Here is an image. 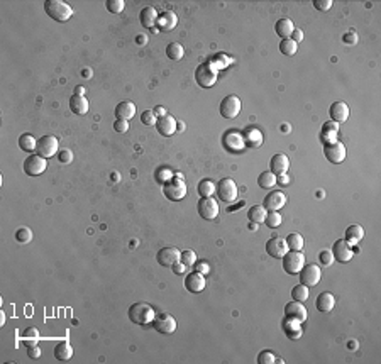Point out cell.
<instances>
[{
    "instance_id": "d6a6232c",
    "label": "cell",
    "mask_w": 381,
    "mask_h": 364,
    "mask_svg": "<svg viewBox=\"0 0 381 364\" xmlns=\"http://www.w3.org/2000/svg\"><path fill=\"white\" fill-rule=\"evenodd\" d=\"M337 132H339V124L334 122V120H329V122H325L322 125V139L324 141H327L325 144L329 142H334L337 141Z\"/></svg>"
},
{
    "instance_id": "ffe728a7",
    "label": "cell",
    "mask_w": 381,
    "mask_h": 364,
    "mask_svg": "<svg viewBox=\"0 0 381 364\" xmlns=\"http://www.w3.org/2000/svg\"><path fill=\"white\" fill-rule=\"evenodd\" d=\"M288 168H290V160H288L286 155H283V153H278L271 158V161H269V170H271V173L275 176H281V175H286Z\"/></svg>"
},
{
    "instance_id": "8fae6325",
    "label": "cell",
    "mask_w": 381,
    "mask_h": 364,
    "mask_svg": "<svg viewBox=\"0 0 381 364\" xmlns=\"http://www.w3.org/2000/svg\"><path fill=\"white\" fill-rule=\"evenodd\" d=\"M151 325H153V329L160 334H173L176 327H178V324H176V320L173 319V315H170V314L156 315Z\"/></svg>"
},
{
    "instance_id": "4316f807",
    "label": "cell",
    "mask_w": 381,
    "mask_h": 364,
    "mask_svg": "<svg viewBox=\"0 0 381 364\" xmlns=\"http://www.w3.org/2000/svg\"><path fill=\"white\" fill-rule=\"evenodd\" d=\"M156 24L160 26V29H163V31H171V29H175L176 24H178V17H176L175 12L165 11L160 17H158Z\"/></svg>"
},
{
    "instance_id": "816d5d0a",
    "label": "cell",
    "mask_w": 381,
    "mask_h": 364,
    "mask_svg": "<svg viewBox=\"0 0 381 364\" xmlns=\"http://www.w3.org/2000/svg\"><path fill=\"white\" fill-rule=\"evenodd\" d=\"M314 7L317 9V11L327 12L329 9L332 7V2L331 0H314Z\"/></svg>"
},
{
    "instance_id": "680465c9",
    "label": "cell",
    "mask_w": 381,
    "mask_h": 364,
    "mask_svg": "<svg viewBox=\"0 0 381 364\" xmlns=\"http://www.w3.org/2000/svg\"><path fill=\"white\" fill-rule=\"evenodd\" d=\"M290 37H291V39L295 41L296 44H298L300 41L303 39V31H301V29H295L293 32H291V36H290Z\"/></svg>"
},
{
    "instance_id": "b9f144b4",
    "label": "cell",
    "mask_w": 381,
    "mask_h": 364,
    "mask_svg": "<svg viewBox=\"0 0 381 364\" xmlns=\"http://www.w3.org/2000/svg\"><path fill=\"white\" fill-rule=\"evenodd\" d=\"M296 49H298V44L295 43L291 37H288V39H281L280 43V51L285 56H293L296 53Z\"/></svg>"
},
{
    "instance_id": "681fc988",
    "label": "cell",
    "mask_w": 381,
    "mask_h": 364,
    "mask_svg": "<svg viewBox=\"0 0 381 364\" xmlns=\"http://www.w3.org/2000/svg\"><path fill=\"white\" fill-rule=\"evenodd\" d=\"M319 259H320V264H324V266H331L332 263H334V254H332V251H320V254H319Z\"/></svg>"
},
{
    "instance_id": "e575fe53",
    "label": "cell",
    "mask_w": 381,
    "mask_h": 364,
    "mask_svg": "<svg viewBox=\"0 0 381 364\" xmlns=\"http://www.w3.org/2000/svg\"><path fill=\"white\" fill-rule=\"evenodd\" d=\"M266 208L263 207V205H253L249 210H248V219L253 224H263L264 219H266Z\"/></svg>"
},
{
    "instance_id": "cb8c5ba5",
    "label": "cell",
    "mask_w": 381,
    "mask_h": 364,
    "mask_svg": "<svg viewBox=\"0 0 381 364\" xmlns=\"http://www.w3.org/2000/svg\"><path fill=\"white\" fill-rule=\"evenodd\" d=\"M334 305H336V298H334L332 293H329V292H322L317 297V300H315V307H317V310L322 312V314L331 312L334 309Z\"/></svg>"
},
{
    "instance_id": "ee69618b",
    "label": "cell",
    "mask_w": 381,
    "mask_h": 364,
    "mask_svg": "<svg viewBox=\"0 0 381 364\" xmlns=\"http://www.w3.org/2000/svg\"><path fill=\"white\" fill-rule=\"evenodd\" d=\"M32 239V231L29 227H21L16 231V241L21 242V244H26V242H31Z\"/></svg>"
},
{
    "instance_id": "836d02e7",
    "label": "cell",
    "mask_w": 381,
    "mask_h": 364,
    "mask_svg": "<svg viewBox=\"0 0 381 364\" xmlns=\"http://www.w3.org/2000/svg\"><path fill=\"white\" fill-rule=\"evenodd\" d=\"M224 142H225V146L231 149V151H241V149L246 146L243 136L238 134V132H229L225 136Z\"/></svg>"
},
{
    "instance_id": "5bb4252c",
    "label": "cell",
    "mask_w": 381,
    "mask_h": 364,
    "mask_svg": "<svg viewBox=\"0 0 381 364\" xmlns=\"http://www.w3.org/2000/svg\"><path fill=\"white\" fill-rule=\"evenodd\" d=\"M300 274V283L305 284V286H315V284H319L320 281V276H322V273H320V268L317 264H305L303 268H301Z\"/></svg>"
},
{
    "instance_id": "74e56055",
    "label": "cell",
    "mask_w": 381,
    "mask_h": 364,
    "mask_svg": "<svg viewBox=\"0 0 381 364\" xmlns=\"http://www.w3.org/2000/svg\"><path fill=\"white\" fill-rule=\"evenodd\" d=\"M215 188H217V185L213 183L212 180H202L197 186L200 197H212V195L215 193Z\"/></svg>"
},
{
    "instance_id": "ba28073f",
    "label": "cell",
    "mask_w": 381,
    "mask_h": 364,
    "mask_svg": "<svg viewBox=\"0 0 381 364\" xmlns=\"http://www.w3.org/2000/svg\"><path fill=\"white\" fill-rule=\"evenodd\" d=\"M48 168V163H46V158L39 155H29L24 161V173L29 176H39L43 175Z\"/></svg>"
},
{
    "instance_id": "9c48e42d",
    "label": "cell",
    "mask_w": 381,
    "mask_h": 364,
    "mask_svg": "<svg viewBox=\"0 0 381 364\" xmlns=\"http://www.w3.org/2000/svg\"><path fill=\"white\" fill-rule=\"evenodd\" d=\"M241 100H239V97H236V95H227L224 100L220 102V105H219V112H220V115L224 119H234V117H238L239 115V112H241Z\"/></svg>"
},
{
    "instance_id": "d4e9b609",
    "label": "cell",
    "mask_w": 381,
    "mask_h": 364,
    "mask_svg": "<svg viewBox=\"0 0 381 364\" xmlns=\"http://www.w3.org/2000/svg\"><path fill=\"white\" fill-rule=\"evenodd\" d=\"M283 330H285L286 337H290L291 340H296L301 337V334H303V330H301V325L298 320H293V319H286L283 320Z\"/></svg>"
},
{
    "instance_id": "44dd1931",
    "label": "cell",
    "mask_w": 381,
    "mask_h": 364,
    "mask_svg": "<svg viewBox=\"0 0 381 364\" xmlns=\"http://www.w3.org/2000/svg\"><path fill=\"white\" fill-rule=\"evenodd\" d=\"M285 317L286 319H293L298 320L300 324L307 320V309L301 305L300 302H288L285 305Z\"/></svg>"
},
{
    "instance_id": "83f0119b",
    "label": "cell",
    "mask_w": 381,
    "mask_h": 364,
    "mask_svg": "<svg viewBox=\"0 0 381 364\" xmlns=\"http://www.w3.org/2000/svg\"><path fill=\"white\" fill-rule=\"evenodd\" d=\"M244 144L248 148H259L263 144V134L256 127H249L244 132Z\"/></svg>"
},
{
    "instance_id": "7c38bea8",
    "label": "cell",
    "mask_w": 381,
    "mask_h": 364,
    "mask_svg": "<svg viewBox=\"0 0 381 364\" xmlns=\"http://www.w3.org/2000/svg\"><path fill=\"white\" fill-rule=\"evenodd\" d=\"M332 254H334V259L339 261V263H347V261H351L352 256H354V247L346 239H339L334 242Z\"/></svg>"
},
{
    "instance_id": "5b68a950",
    "label": "cell",
    "mask_w": 381,
    "mask_h": 364,
    "mask_svg": "<svg viewBox=\"0 0 381 364\" xmlns=\"http://www.w3.org/2000/svg\"><path fill=\"white\" fill-rule=\"evenodd\" d=\"M281 259H283V269H285L288 274H298L301 271V268L307 264L305 256L301 251H288Z\"/></svg>"
},
{
    "instance_id": "60d3db41",
    "label": "cell",
    "mask_w": 381,
    "mask_h": 364,
    "mask_svg": "<svg viewBox=\"0 0 381 364\" xmlns=\"http://www.w3.org/2000/svg\"><path fill=\"white\" fill-rule=\"evenodd\" d=\"M291 298L300 303L307 302V298H309V286H305V284H301V283L293 286V290H291Z\"/></svg>"
},
{
    "instance_id": "603a6c76",
    "label": "cell",
    "mask_w": 381,
    "mask_h": 364,
    "mask_svg": "<svg viewBox=\"0 0 381 364\" xmlns=\"http://www.w3.org/2000/svg\"><path fill=\"white\" fill-rule=\"evenodd\" d=\"M115 115H117V119H124V120L132 119L134 115H136V104L131 100L119 102L117 107H115Z\"/></svg>"
},
{
    "instance_id": "8992f818",
    "label": "cell",
    "mask_w": 381,
    "mask_h": 364,
    "mask_svg": "<svg viewBox=\"0 0 381 364\" xmlns=\"http://www.w3.org/2000/svg\"><path fill=\"white\" fill-rule=\"evenodd\" d=\"M195 82L202 88H210L217 82V69L210 63H202L195 69Z\"/></svg>"
},
{
    "instance_id": "9a60e30c",
    "label": "cell",
    "mask_w": 381,
    "mask_h": 364,
    "mask_svg": "<svg viewBox=\"0 0 381 364\" xmlns=\"http://www.w3.org/2000/svg\"><path fill=\"white\" fill-rule=\"evenodd\" d=\"M286 205V195L283 191H271L264 197L263 207L269 210V212H278L280 208H283Z\"/></svg>"
},
{
    "instance_id": "30bf717a",
    "label": "cell",
    "mask_w": 381,
    "mask_h": 364,
    "mask_svg": "<svg viewBox=\"0 0 381 364\" xmlns=\"http://www.w3.org/2000/svg\"><path fill=\"white\" fill-rule=\"evenodd\" d=\"M36 155L43 156V158H46V160L56 156L58 155V139L54 136H43L38 141V146H36Z\"/></svg>"
},
{
    "instance_id": "f907efd6",
    "label": "cell",
    "mask_w": 381,
    "mask_h": 364,
    "mask_svg": "<svg viewBox=\"0 0 381 364\" xmlns=\"http://www.w3.org/2000/svg\"><path fill=\"white\" fill-rule=\"evenodd\" d=\"M58 160L59 163H63V165H66V163H71L73 160V153L69 151V149H61V151H58Z\"/></svg>"
},
{
    "instance_id": "7a4b0ae2",
    "label": "cell",
    "mask_w": 381,
    "mask_h": 364,
    "mask_svg": "<svg viewBox=\"0 0 381 364\" xmlns=\"http://www.w3.org/2000/svg\"><path fill=\"white\" fill-rule=\"evenodd\" d=\"M44 12L56 22H68L73 16V9L61 0H46Z\"/></svg>"
},
{
    "instance_id": "11a10c76",
    "label": "cell",
    "mask_w": 381,
    "mask_h": 364,
    "mask_svg": "<svg viewBox=\"0 0 381 364\" xmlns=\"http://www.w3.org/2000/svg\"><path fill=\"white\" fill-rule=\"evenodd\" d=\"M27 354H29L31 359H38L41 356V349L38 346H29V349H27Z\"/></svg>"
},
{
    "instance_id": "bcb514c9",
    "label": "cell",
    "mask_w": 381,
    "mask_h": 364,
    "mask_svg": "<svg viewBox=\"0 0 381 364\" xmlns=\"http://www.w3.org/2000/svg\"><path fill=\"white\" fill-rule=\"evenodd\" d=\"M180 261L185 266H193L195 263H197V254H195V251H192V249L183 251L181 256H180Z\"/></svg>"
},
{
    "instance_id": "52a82bcc",
    "label": "cell",
    "mask_w": 381,
    "mask_h": 364,
    "mask_svg": "<svg viewBox=\"0 0 381 364\" xmlns=\"http://www.w3.org/2000/svg\"><path fill=\"white\" fill-rule=\"evenodd\" d=\"M198 215H200L203 221H215L219 217V203H217L215 198L212 197H202L198 200L197 205Z\"/></svg>"
},
{
    "instance_id": "94428289",
    "label": "cell",
    "mask_w": 381,
    "mask_h": 364,
    "mask_svg": "<svg viewBox=\"0 0 381 364\" xmlns=\"http://www.w3.org/2000/svg\"><path fill=\"white\" fill-rule=\"evenodd\" d=\"M155 114H156V117H163V115H166V110L163 109V107H156Z\"/></svg>"
},
{
    "instance_id": "d590c367",
    "label": "cell",
    "mask_w": 381,
    "mask_h": 364,
    "mask_svg": "<svg viewBox=\"0 0 381 364\" xmlns=\"http://www.w3.org/2000/svg\"><path fill=\"white\" fill-rule=\"evenodd\" d=\"M166 56L171 59V61H180L185 56V49L180 43H170L166 46Z\"/></svg>"
},
{
    "instance_id": "be15d7a7",
    "label": "cell",
    "mask_w": 381,
    "mask_h": 364,
    "mask_svg": "<svg viewBox=\"0 0 381 364\" xmlns=\"http://www.w3.org/2000/svg\"><path fill=\"white\" fill-rule=\"evenodd\" d=\"M349 347H351V349H356L357 344H356V342H349Z\"/></svg>"
},
{
    "instance_id": "4dcf8cb0",
    "label": "cell",
    "mask_w": 381,
    "mask_h": 364,
    "mask_svg": "<svg viewBox=\"0 0 381 364\" xmlns=\"http://www.w3.org/2000/svg\"><path fill=\"white\" fill-rule=\"evenodd\" d=\"M362 237H364V229H362V226H359V224H352V226L346 229V236H344V239L349 242L351 246H354L362 239Z\"/></svg>"
},
{
    "instance_id": "9f6ffc18",
    "label": "cell",
    "mask_w": 381,
    "mask_h": 364,
    "mask_svg": "<svg viewBox=\"0 0 381 364\" xmlns=\"http://www.w3.org/2000/svg\"><path fill=\"white\" fill-rule=\"evenodd\" d=\"M344 43H347V44H356V43H357L356 32H347V34H344Z\"/></svg>"
},
{
    "instance_id": "ab89813d",
    "label": "cell",
    "mask_w": 381,
    "mask_h": 364,
    "mask_svg": "<svg viewBox=\"0 0 381 364\" xmlns=\"http://www.w3.org/2000/svg\"><path fill=\"white\" fill-rule=\"evenodd\" d=\"M286 246H288V251H301V247H303V237L300 234H288L286 236Z\"/></svg>"
},
{
    "instance_id": "f546056e",
    "label": "cell",
    "mask_w": 381,
    "mask_h": 364,
    "mask_svg": "<svg viewBox=\"0 0 381 364\" xmlns=\"http://www.w3.org/2000/svg\"><path fill=\"white\" fill-rule=\"evenodd\" d=\"M139 21H141L142 27L151 29L153 26H156L158 22V12L155 7H144L141 14H139Z\"/></svg>"
},
{
    "instance_id": "277c9868",
    "label": "cell",
    "mask_w": 381,
    "mask_h": 364,
    "mask_svg": "<svg viewBox=\"0 0 381 364\" xmlns=\"http://www.w3.org/2000/svg\"><path fill=\"white\" fill-rule=\"evenodd\" d=\"M215 193L219 200L225 203H232L238 200V185H236V181L232 178H222L219 183H217V188H215Z\"/></svg>"
},
{
    "instance_id": "c3c4849f",
    "label": "cell",
    "mask_w": 381,
    "mask_h": 364,
    "mask_svg": "<svg viewBox=\"0 0 381 364\" xmlns=\"http://www.w3.org/2000/svg\"><path fill=\"white\" fill-rule=\"evenodd\" d=\"M276 359L278 357L271 351H263V352L258 354V362L259 364H273V362H276Z\"/></svg>"
},
{
    "instance_id": "f1b7e54d",
    "label": "cell",
    "mask_w": 381,
    "mask_h": 364,
    "mask_svg": "<svg viewBox=\"0 0 381 364\" xmlns=\"http://www.w3.org/2000/svg\"><path fill=\"white\" fill-rule=\"evenodd\" d=\"M73 356V347L71 344L68 342V340H59V342L54 346V357L58 359V361H69Z\"/></svg>"
},
{
    "instance_id": "f6af8a7d",
    "label": "cell",
    "mask_w": 381,
    "mask_h": 364,
    "mask_svg": "<svg viewBox=\"0 0 381 364\" xmlns=\"http://www.w3.org/2000/svg\"><path fill=\"white\" fill-rule=\"evenodd\" d=\"M107 11L112 14H120L125 9V2L124 0H107Z\"/></svg>"
},
{
    "instance_id": "6125c7cd",
    "label": "cell",
    "mask_w": 381,
    "mask_h": 364,
    "mask_svg": "<svg viewBox=\"0 0 381 364\" xmlns=\"http://www.w3.org/2000/svg\"><path fill=\"white\" fill-rule=\"evenodd\" d=\"M83 93H85V88H83L82 85L75 87V95H83Z\"/></svg>"
},
{
    "instance_id": "7bdbcfd3",
    "label": "cell",
    "mask_w": 381,
    "mask_h": 364,
    "mask_svg": "<svg viewBox=\"0 0 381 364\" xmlns=\"http://www.w3.org/2000/svg\"><path fill=\"white\" fill-rule=\"evenodd\" d=\"M264 224H266L269 229H278V227L281 226L280 212H268L266 213V219H264Z\"/></svg>"
},
{
    "instance_id": "2e32d148",
    "label": "cell",
    "mask_w": 381,
    "mask_h": 364,
    "mask_svg": "<svg viewBox=\"0 0 381 364\" xmlns=\"http://www.w3.org/2000/svg\"><path fill=\"white\" fill-rule=\"evenodd\" d=\"M180 256H181V253L176 249V247H163V249L158 251L156 259H158V263H160L161 266H165V268H171L176 261H180Z\"/></svg>"
},
{
    "instance_id": "7dc6e473",
    "label": "cell",
    "mask_w": 381,
    "mask_h": 364,
    "mask_svg": "<svg viewBox=\"0 0 381 364\" xmlns=\"http://www.w3.org/2000/svg\"><path fill=\"white\" fill-rule=\"evenodd\" d=\"M156 120H158V117H156L155 110H144L141 114V122L144 125H156Z\"/></svg>"
},
{
    "instance_id": "6da1fadb",
    "label": "cell",
    "mask_w": 381,
    "mask_h": 364,
    "mask_svg": "<svg viewBox=\"0 0 381 364\" xmlns=\"http://www.w3.org/2000/svg\"><path fill=\"white\" fill-rule=\"evenodd\" d=\"M127 315H129V320H131L132 324L147 325V324H153V320H155V317H156V312L149 305V303L137 302V303H132V305L129 307Z\"/></svg>"
},
{
    "instance_id": "ac0fdd59",
    "label": "cell",
    "mask_w": 381,
    "mask_h": 364,
    "mask_svg": "<svg viewBox=\"0 0 381 364\" xmlns=\"http://www.w3.org/2000/svg\"><path fill=\"white\" fill-rule=\"evenodd\" d=\"M205 284H207L205 274H200L197 271L187 274V278H185V288H187L188 292H192V293L203 292L205 290Z\"/></svg>"
},
{
    "instance_id": "d6986e66",
    "label": "cell",
    "mask_w": 381,
    "mask_h": 364,
    "mask_svg": "<svg viewBox=\"0 0 381 364\" xmlns=\"http://www.w3.org/2000/svg\"><path fill=\"white\" fill-rule=\"evenodd\" d=\"M156 129H158V132L165 137L173 136V134L176 132V119L173 117V115H168V114L163 115V117H158Z\"/></svg>"
},
{
    "instance_id": "f35d334b",
    "label": "cell",
    "mask_w": 381,
    "mask_h": 364,
    "mask_svg": "<svg viewBox=\"0 0 381 364\" xmlns=\"http://www.w3.org/2000/svg\"><path fill=\"white\" fill-rule=\"evenodd\" d=\"M258 185L261 186V188H264V190L273 188V186L276 185V176L273 175L271 171H264V173L259 175V178H258Z\"/></svg>"
},
{
    "instance_id": "3957f363",
    "label": "cell",
    "mask_w": 381,
    "mask_h": 364,
    "mask_svg": "<svg viewBox=\"0 0 381 364\" xmlns=\"http://www.w3.org/2000/svg\"><path fill=\"white\" fill-rule=\"evenodd\" d=\"M163 193L165 197L171 200V202H180L187 197V185H185L183 178H175V180H168L163 186Z\"/></svg>"
},
{
    "instance_id": "6f0895ef",
    "label": "cell",
    "mask_w": 381,
    "mask_h": 364,
    "mask_svg": "<svg viewBox=\"0 0 381 364\" xmlns=\"http://www.w3.org/2000/svg\"><path fill=\"white\" fill-rule=\"evenodd\" d=\"M185 268H187V266H185L183 263H181V261H176V263H175L173 266H171V269H173V273H175V274H183Z\"/></svg>"
},
{
    "instance_id": "7402d4cb",
    "label": "cell",
    "mask_w": 381,
    "mask_h": 364,
    "mask_svg": "<svg viewBox=\"0 0 381 364\" xmlns=\"http://www.w3.org/2000/svg\"><path fill=\"white\" fill-rule=\"evenodd\" d=\"M329 114H331V119L334 122L337 124H342L346 122L347 119H349V107H347L346 102H334L331 105V110H329Z\"/></svg>"
},
{
    "instance_id": "4fadbf2b",
    "label": "cell",
    "mask_w": 381,
    "mask_h": 364,
    "mask_svg": "<svg viewBox=\"0 0 381 364\" xmlns=\"http://www.w3.org/2000/svg\"><path fill=\"white\" fill-rule=\"evenodd\" d=\"M324 155L329 161L334 163V165H339L346 160V146L341 141H334L325 144L324 148Z\"/></svg>"
},
{
    "instance_id": "484cf974",
    "label": "cell",
    "mask_w": 381,
    "mask_h": 364,
    "mask_svg": "<svg viewBox=\"0 0 381 364\" xmlns=\"http://www.w3.org/2000/svg\"><path fill=\"white\" fill-rule=\"evenodd\" d=\"M90 105H88V100L85 99V95H73L69 99V110L75 115H85Z\"/></svg>"
},
{
    "instance_id": "db71d44e",
    "label": "cell",
    "mask_w": 381,
    "mask_h": 364,
    "mask_svg": "<svg viewBox=\"0 0 381 364\" xmlns=\"http://www.w3.org/2000/svg\"><path fill=\"white\" fill-rule=\"evenodd\" d=\"M193 268H195V271L200 273V274H207L208 273V264L205 263V261H202V263H195Z\"/></svg>"
},
{
    "instance_id": "91938a15",
    "label": "cell",
    "mask_w": 381,
    "mask_h": 364,
    "mask_svg": "<svg viewBox=\"0 0 381 364\" xmlns=\"http://www.w3.org/2000/svg\"><path fill=\"white\" fill-rule=\"evenodd\" d=\"M276 185H283V186H286V185H288V176H286V175L276 176Z\"/></svg>"
},
{
    "instance_id": "f5cc1de1",
    "label": "cell",
    "mask_w": 381,
    "mask_h": 364,
    "mask_svg": "<svg viewBox=\"0 0 381 364\" xmlns=\"http://www.w3.org/2000/svg\"><path fill=\"white\" fill-rule=\"evenodd\" d=\"M114 129L117 130V132H120V134L127 132V130H129V122H127V120H124V119H117L114 122Z\"/></svg>"
},
{
    "instance_id": "8d00e7d4",
    "label": "cell",
    "mask_w": 381,
    "mask_h": 364,
    "mask_svg": "<svg viewBox=\"0 0 381 364\" xmlns=\"http://www.w3.org/2000/svg\"><path fill=\"white\" fill-rule=\"evenodd\" d=\"M36 146H38V141L31 136V134H22L19 137V148L24 153H32L36 151Z\"/></svg>"
},
{
    "instance_id": "e0dca14e",
    "label": "cell",
    "mask_w": 381,
    "mask_h": 364,
    "mask_svg": "<svg viewBox=\"0 0 381 364\" xmlns=\"http://www.w3.org/2000/svg\"><path fill=\"white\" fill-rule=\"evenodd\" d=\"M266 253L271 256V258L281 259L283 256L288 253L286 241L283 239V237H271V239L266 242Z\"/></svg>"
},
{
    "instance_id": "1f68e13d",
    "label": "cell",
    "mask_w": 381,
    "mask_h": 364,
    "mask_svg": "<svg viewBox=\"0 0 381 364\" xmlns=\"http://www.w3.org/2000/svg\"><path fill=\"white\" fill-rule=\"evenodd\" d=\"M275 31H276V34L281 37V39H288V37L291 36V32L295 31L293 21H290L288 17L280 19V21L276 22V26H275Z\"/></svg>"
}]
</instances>
